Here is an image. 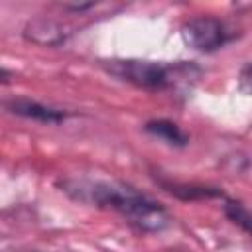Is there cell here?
<instances>
[{"instance_id": "6", "label": "cell", "mask_w": 252, "mask_h": 252, "mask_svg": "<svg viewBox=\"0 0 252 252\" xmlns=\"http://www.w3.org/2000/svg\"><path fill=\"white\" fill-rule=\"evenodd\" d=\"M226 215H228V219H230L234 224H238V226L244 228L248 234H252V213L246 211L240 203L228 201V203H226Z\"/></svg>"}, {"instance_id": "7", "label": "cell", "mask_w": 252, "mask_h": 252, "mask_svg": "<svg viewBox=\"0 0 252 252\" xmlns=\"http://www.w3.org/2000/svg\"><path fill=\"white\" fill-rule=\"evenodd\" d=\"M238 87H240V91H242V93L252 94V63H250V65H246V67L240 71Z\"/></svg>"}, {"instance_id": "5", "label": "cell", "mask_w": 252, "mask_h": 252, "mask_svg": "<svg viewBox=\"0 0 252 252\" xmlns=\"http://www.w3.org/2000/svg\"><path fill=\"white\" fill-rule=\"evenodd\" d=\"M146 132H150L152 136L171 144V146H183L187 144V136L185 132H181V128L169 120H152L146 124Z\"/></svg>"}, {"instance_id": "2", "label": "cell", "mask_w": 252, "mask_h": 252, "mask_svg": "<svg viewBox=\"0 0 252 252\" xmlns=\"http://www.w3.org/2000/svg\"><path fill=\"white\" fill-rule=\"evenodd\" d=\"M106 69L122 81H128L142 89H165L175 83L177 71L181 65H163L156 61H140V59H114L108 61Z\"/></svg>"}, {"instance_id": "3", "label": "cell", "mask_w": 252, "mask_h": 252, "mask_svg": "<svg viewBox=\"0 0 252 252\" xmlns=\"http://www.w3.org/2000/svg\"><path fill=\"white\" fill-rule=\"evenodd\" d=\"M232 35H234L232 30L222 20H217L213 16L191 18L181 28L183 41L191 49L203 51V53H211V51L224 47L232 39Z\"/></svg>"}, {"instance_id": "1", "label": "cell", "mask_w": 252, "mask_h": 252, "mask_svg": "<svg viewBox=\"0 0 252 252\" xmlns=\"http://www.w3.org/2000/svg\"><path fill=\"white\" fill-rule=\"evenodd\" d=\"M63 187L75 199L94 203L98 207H108L120 213L142 230L156 232L165 228L169 222V217L163 207L146 199L144 195H138L128 187H118L114 183H104V181H87V179L65 181Z\"/></svg>"}, {"instance_id": "4", "label": "cell", "mask_w": 252, "mask_h": 252, "mask_svg": "<svg viewBox=\"0 0 252 252\" xmlns=\"http://www.w3.org/2000/svg\"><path fill=\"white\" fill-rule=\"evenodd\" d=\"M10 108L14 114H20V116H26V118H33V120H41V122H61L65 118V112L57 110V108H51V106H45V104H39V102H33V100H28V98H18L14 102H10Z\"/></svg>"}]
</instances>
